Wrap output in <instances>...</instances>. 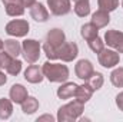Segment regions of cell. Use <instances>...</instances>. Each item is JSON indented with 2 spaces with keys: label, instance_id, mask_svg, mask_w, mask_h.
Returning <instances> with one entry per match:
<instances>
[{
  "label": "cell",
  "instance_id": "1",
  "mask_svg": "<svg viewBox=\"0 0 123 122\" xmlns=\"http://www.w3.org/2000/svg\"><path fill=\"white\" fill-rule=\"evenodd\" d=\"M42 70H43L44 78H47L50 82H64L69 78V69L66 65L46 62L43 65Z\"/></svg>",
  "mask_w": 123,
  "mask_h": 122
},
{
  "label": "cell",
  "instance_id": "2",
  "mask_svg": "<svg viewBox=\"0 0 123 122\" xmlns=\"http://www.w3.org/2000/svg\"><path fill=\"white\" fill-rule=\"evenodd\" d=\"M83 105L79 101H73L67 105H63L60 109L57 111V121L59 122H70L76 121L80 118V115L83 114Z\"/></svg>",
  "mask_w": 123,
  "mask_h": 122
},
{
  "label": "cell",
  "instance_id": "3",
  "mask_svg": "<svg viewBox=\"0 0 123 122\" xmlns=\"http://www.w3.org/2000/svg\"><path fill=\"white\" fill-rule=\"evenodd\" d=\"M22 55L30 65L36 63L40 58V43L34 39H27L22 43Z\"/></svg>",
  "mask_w": 123,
  "mask_h": 122
},
{
  "label": "cell",
  "instance_id": "4",
  "mask_svg": "<svg viewBox=\"0 0 123 122\" xmlns=\"http://www.w3.org/2000/svg\"><path fill=\"white\" fill-rule=\"evenodd\" d=\"M6 33L14 37H23L29 33V23L22 19L12 20L6 25Z\"/></svg>",
  "mask_w": 123,
  "mask_h": 122
},
{
  "label": "cell",
  "instance_id": "5",
  "mask_svg": "<svg viewBox=\"0 0 123 122\" xmlns=\"http://www.w3.org/2000/svg\"><path fill=\"white\" fill-rule=\"evenodd\" d=\"M77 55H79V47L73 42H64L57 49V56L63 62H72L73 59H76Z\"/></svg>",
  "mask_w": 123,
  "mask_h": 122
},
{
  "label": "cell",
  "instance_id": "6",
  "mask_svg": "<svg viewBox=\"0 0 123 122\" xmlns=\"http://www.w3.org/2000/svg\"><path fill=\"white\" fill-rule=\"evenodd\" d=\"M119 61H120V56H119L117 50L103 49L99 52V63L103 68H113L119 63Z\"/></svg>",
  "mask_w": 123,
  "mask_h": 122
},
{
  "label": "cell",
  "instance_id": "7",
  "mask_svg": "<svg viewBox=\"0 0 123 122\" xmlns=\"http://www.w3.org/2000/svg\"><path fill=\"white\" fill-rule=\"evenodd\" d=\"M105 43L107 46L116 49L119 53H123V33L117 30H107L105 34Z\"/></svg>",
  "mask_w": 123,
  "mask_h": 122
},
{
  "label": "cell",
  "instance_id": "8",
  "mask_svg": "<svg viewBox=\"0 0 123 122\" xmlns=\"http://www.w3.org/2000/svg\"><path fill=\"white\" fill-rule=\"evenodd\" d=\"M47 6L50 7V12L56 16L67 14L72 9L70 0H47Z\"/></svg>",
  "mask_w": 123,
  "mask_h": 122
},
{
  "label": "cell",
  "instance_id": "9",
  "mask_svg": "<svg viewBox=\"0 0 123 122\" xmlns=\"http://www.w3.org/2000/svg\"><path fill=\"white\" fill-rule=\"evenodd\" d=\"M74 72H76V76L79 78V79H83V81H86L90 75H92L93 72V65L90 61H87V59H82V61H79L76 63V68H74Z\"/></svg>",
  "mask_w": 123,
  "mask_h": 122
},
{
  "label": "cell",
  "instance_id": "10",
  "mask_svg": "<svg viewBox=\"0 0 123 122\" xmlns=\"http://www.w3.org/2000/svg\"><path fill=\"white\" fill-rule=\"evenodd\" d=\"M44 75L43 70L37 66V65H30L26 70H25V79L30 83H40L43 81Z\"/></svg>",
  "mask_w": 123,
  "mask_h": 122
},
{
  "label": "cell",
  "instance_id": "11",
  "mask_svg": "<svg viewBox=\"0 0 123 122\" xmlns=\"http://www.w3.org/2000/svg\"><path fill=\"white\" fill-rule=\"evenodd\" d=\"M27 98V89L20 85V83H16L10 88V99L14 102V103H23Z\"/></svg>",
  "mask_w": 123,
  "mask_h": 122
},
{
  "label": "cell",
  "instance_id": "12",
  "mask_svg": "<svg viewBox=\"0 0 123 122\" xmlns=\"http://www.w3.org/2000/svg\"><path fill=\"white\" fill-rule=\"evenodd\" d=\"M64 39H66L64 33L60 29H52L47 33V36H46V42L49 45H52L53 47H56V49H59L62 45L64 43Z\"/></svg>",
  "mask_w": 123,
  "mask_h": 122
},
{
  "label": "cell",
  "instance_id": "13",
  "mask_svg": "<svg viewBox=\"0 0 123 122\" xmlns=\"http://www.w3.org/2000/svg\"><path fill=\"white\" fill-rule=\"evenodd\" d=\"M30 16L36 22H46L49 19V12L42 3H34L30 7Z\"/></svg>",
  "mask_w": 123,
  "mask_h": 122
},
{
  "label": "cell",
  "instance_id": "14",
  "mask_svg": "<svg viewBox=\"0 0 123 122\" xmlns=\"http://www.w3.org/2000/svg\"><path fill=\"white\" fill-rule=\"evenodd\" d=\"M109 22H110L109 12H105V10L99 9L97 12H94V13L92 14V23L97 27V29L107 26V25H109Z\"/></svg>",
  "mask_w": 123,
  "mask_h": 122
},
{
  "label": "cell",
  "instance_id": "15",
  "mask_svg": "<svg viewBox=\"0 0 123 122\" xmlns=\"http://www.w3.org/2000/svg\"><path fill=\"white\" fill-rule=\"evenodd\" d=\"M93 89L87 85V83H85V85H80V86H77V89H76V93H74V98H76V101H79V102H82V103H86L90 98H92L93 95Z\"/></svg>",
  "mask_w": 123,
  "mask_h": 122
},
{
  "label": "cell",
  "instance_id": "16",
  "mask_svg": "<svg viewBox=\"0 0 123 122\" xmlns=\"http://www.w3.org/2000/svg\"><path fill=\"white\" fill-rule=\"evenodd\" d=\"M76 89H77V85H76V83H73V82H66V83H63L60 88L57 89V96H59L60 99H69V98L74 96Z\"/></svg>",
  "mask_w": 123,
  "mask_h": 122
},
{
  "label": "cell",
  "instance_id": "17",
  "mask_svg": "<svg viewBox=\"0 0 123 122\" xmlns=\"http://www.w3.org/2000/svg\"><path fill=\"white\" fill-rule=\"evenodd\" d=\"M4 50L12 58H17L22 53V45L14 39H7V40H4Z\"/></svg>",
  "mask_w": 123,
  "mask_h": 122
},
{
  "label": "cell",
  "instance_id": "18",
  "mask_svg": "<svg viewBox=\"0 0 123 122\" xmlns=\"http://www.w3.org/2000/svg\"><path fill=\"white\" fill-rule=\"evenodd\" d=\"M37 109H39V101H37L36 98L27 96L26 101L22 103V111H23L26 115H31V114H34Z\"/></svg>",
  "mask_w": 123,
  "mask_h": 122
},
{
  "label": "cell",
  "instance_id": "19",
  "mask_svg": "<svg viewBox=\"0 0 123 122\" xmlns=\"http://www.w3.org/2000/svg\"><path fill=\"white\" fill-rule=\"evenodd\" d=\"M13 114V105L9 99H0V119H9Z\"/></svg>",
  "mask_w": 123,
  "mask_h": 122
},
{
  "label": "cell",
  "instance_id": "20",
  "mask_svg": "<svg viewBox=\"0 0 123 122\" xmlns=\"http://www.w3.org/2000/svg\"><path fill=\"white\" fill-rule=\"evenodd\" d=\"M80 33H82V37H83V39H86V40L89 42V40H92V39H94V37L97 36L99 29H97L92 22H90V23H86V25H83V26H82Z\"/></svg>",
  "mask_w": 123,
  "mask_h": 122
},
{
  "label": "cell",
  "instance_id": "21",
  "mask_svg": "<svg viewBox=\"0 0 123 122\" xmlns=\"http://www.w3.org/2000/svg\"><path fill=\"white\" fill-rule=\"evenodd\" d=\"M86 83L92 88L93 91L100 89V88H102V85H103V75H102V73H99V72H93L92 75L86 79Z\"/></svg>",
  "mask_w": 123,
  "mask_h": 122
},
{
  "label": "cell",
  "instance_id": "22",
  "mask_svg": "<svg viewBox=\"0 0 123 122\" xmlns=\"http://www.w3.org/2000/svg\"><path fill=\"white\" fill-rule=\"evenodd\" d=\"M74 12L77 16L80 17H86L90 13V4L89 0H80V1H74Z\"/></svg>",
  "mask_w": 123,
  "mask_h": 122
},
{
  "label": "cell",
  "instance_id": "23",
  "mask_svg": "<svg viewBox=\"0 0 123 122\" xmlns=\"http://www.w3.org/2000/svg\"><path fill=\"white\" fill-rule=\"evenodd\" d=\"M6 13L9 16H22L25 13V6L19 4V3H12V4H6Z\"/></svg>",
  "mask_w": 123,
  "mask_h": 122
},
{
  "label": "cell",
  "instance_id": "24",
  "mask_svg": "<svg viewBox=\"0 0 123 122\" xmlns=\"http://www.w3.org/2000/svg\"><path fill=\"white\" fill-rule=\"evenodd\" d=\"M97 4H99V9L105 12H113L117 9L119 0H97Z\"/></svg>",
  "mask_w": 123,
  "mask_h": 122
},
{
  "label": "cell",
  "instance_id": "25",
  "mask_svg": "<svg viewBox=\"0 0 123 122\" xmlns=\"http://www.w3.org/2000/svg\"><path fill=\"white\" fill-rule=\"evenodd\" d=\"M110 81L116 88L123 86V68H117L110 73Z\"/></svg>",
  "mask_w": 123,
  "mask_h": 122
},
{
  "label": "cell",
  "instance_id": "26",
  "mask_svg": "<svg viewBox=\"0 0 123 122\" xmlns=\"http://www.w3.org/2000/svg\"><path fill=\"white\" fill-rule=\"evenodd\" d=\"M6 70H7V73H10V75H13V76L19 75L20 70H22V62L17 61L16 58H13L12 62H10V65L6 68Z\"/></svg>",
  "mask_w": 123,
  "mask_h": 122
},
{
  "label": "cell",
  "instance_id": "27",
  "mask_svg": "<svg viewBox=\"0 0 123 122\" xmlns=\"http://www.w3.org/2000/svg\"><path fill=\"white\" fill-rule=\"evenodd\" d=\"M89 47L92 49L94 53H99L100 50H103V49H105V42H103L99 36H96L94 39L89 40Z\"/></svg>",
  "mask_w": 123,
  "mask_h": 122
},
{
  "label": "cell",
  "instance_id": "28",
  "mask_svg": "<svg viewBox=\"0 0 123 122\" xmlns=\"http://www.w3.org/2000/svg\"><path fill=\"white\" fill-rule=\"evenodd\" d=\"M43 50H44V53H46L47 59H50V61L59 59V56H57V49H56V47H53L52 45H49L47 42L43 45Z\"/></svg>",
  "mask_w": 123,
  "mask_h": 122
},
{
  "label": "cell",
  "instance_id": "29",
  "mask_svg": "<svg viewBox=\"0 0 123 122\" xmlns=\"http://www.w3.org/2000/svg\"><path fill=\"white\" fill-rule=\"evenodd\" d=\"M116 105H117V108L123 111V92H120L117 96H116Z\"/></svg>",
  "mask_w": 123,
  "mask_h": 122
},
{
  "label": "cell",
  "instance_id": "30",
  "mask_svg": "<svg viewBox=\"0 0 123 122\" xmlns=\"http://www.w3.org/2000/svg\"><path fill=\"white\" fill-rule=\"evenodd\" d=\"M39 121H55V118L52 116V115H43V116H40V118H37V122Z\"/></svg>",
  "mask_w": 123,
  "mask_h": 122
},
{
  "label": "cell",
  "instance_id": "31",
  "mask_svg": "<svg viewBox=\"0 0 123 122\" xmlns=\"http://www.w3.org/2000/svg\"><path fill=\"white\" fill-rule=\"evenodd\" d=\"M22 1H23V6L25 7H31L36 3V0H22Z\"/></svg>",
  "mask_w": 123,
  "mask_h": 122
},
{
  "label": "cell",
  "instance_id": "32",
  "mask_svg": "<svg viewBox=\"0 0 123 122\" xmlns=\"http://www.w3.org/2000/svg\"><path fill=\"white\" fill-rule=\"evenodd\" d=\"M3 1V4L6 6V4H12V3H19V4H23V1L22 0H1Z\"/></svg>",
  "mask_w": 123,
  "mask_h": 122
},
{
  "label": "cell",
  "instance_id": "33",
  "mask_svg": "<svg viewBox=\"0 0 123 122\" xmlns=\"http://www.w3.org/2000/svg\"><path fill=\"white\" fill-rule=\"evenodd\" d=\"M6 81H7L6 75H4L3 72H0V86H1V85H4V83H6Z\"/></svg>",
  "mask_w": 123,
  "mask_h": 122
},
{
  "label": "cell",
  "instance_id": "34",
  "mask_svg": "<svg viewBox=\"0 0 123 122\" xmlns=\"http://www.w3.org/2000/svg\"><path fill=\"white\" fill-rule=\"evenodd\" d=\"M3 49H4V42L0 39V50H3Z\"/></svg>",
  "mask_w": 123,
  "mask_h": 122
},
{
  "label": "cell",
  "instance_id": "35",
  "mask_svg": "<svg viewBox=\"0 0 123 122\" xmlns=\"http://www.w3.org/2000/svg\"><path fill=\"white\" fill-rule=\"evenodd\" d=\"M74 1H80V0H74Z\"/></svg>",
  "mask_w": 123,
  "mask_h": 122
},
{
  "label": "cell",
  "instance_id": "36",
  "mask_svg": "<svg viewBox=\"0 0 123 122\" xmlns=\"http://www.w3.org/2000/svg\"><path fill=\"white\" fill-rule=\"evenodd\" d=\"M122 6H123V1H122Z\"/></svg>",
  "mask_w": 123,
  "mask_h": 122
},
{
  "label": "cell",
  "instance_id": "37",
  "mask_svg": "<svg viewBox=\"0 0 123 122\" xmlns=\"http://www.w3.org/2000/svg\"><path fill=\"white\" fill-rule=\"evenodd\" d=\"M0 68H1V65H0Z\"/></svg>",
  "mask_w": 123,
  "mask_h": 122
}]
</instances>
